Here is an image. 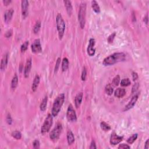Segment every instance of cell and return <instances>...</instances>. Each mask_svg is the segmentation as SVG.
I'll use <instances>...</instances> for the list:
<instances>
[{
  "instance_id": "obj_20",
  "label": "cell",
  "mask_w": 149,
  "mask_h": 149,
  "mask_svg": "<svg viewBox=\"0 0 149 149\" xmlns=\"http://www.w3.org/2000/svg\"><path fill=\"white\" fill-rule=\"evenodd\" d=\"M67 141L69 145H72L75 142V137L72 132L69 131L67 132Z\"/></svg>"
},
{
  "instance_id": "obj_6",
  "label": "cell",
  "mask_w": 149,
  "mask_h": 149,
  "mask_svg": "<svg viewBox=\"0 0 149 149\" xmlns=\"http://www.w3.org/2000/svg\"><path fill=\"white\" fill-rule=\"evenodd\" d=\"M62 131V126L60 123H58L50 134V137L53 142H57Z\"/></svg>"
},
{
  "instance_id": "obj_36",
  "label": "cell",
  "mask_w": 149,
  "mask_h": 149,
  "mask_svg": "<svg viewBox=\"0 0 149 149\" xmlns=\"http://www.w3.org/2000/svg\"><path fill=\"white\" fill-rule=\"evenodd\" d=\"M115 36V33H114L113 34H112L108 37V41L110 43H111V42H113V40L114 39V37Z\"/></svg>"
},
{
  "instance_id": "obj_13",
  "label": "cell",
  "mask_w": 149,
  "mask_h": 149,
  "mask_svg": "<svg viewBox=\"0 0 149 149\" xmlns=\"http://www.w3.org/2000/svg\"><path fill=\"white\" fill-rule=\"evenodd\" d=\"M31 68H32V59H28L26 63V65L25 67L24 70V75L25 78H28L29 73L30 72Z\"/></svg>"
},
{
  "instance_id": "obj_37",
  "label": "cell",
  "mask_w": 149,
  "mask_h": 149,
  "mask_svg": "<svg viewBox=\"0 0 149 149\" xmlns=\"http://www.w3.org/2000/svg\"><path fill=\"white\" fill-rule=\"evenodd\" d=\"M139 87V83H135L134 85H133V87H132V93H135L137 91V90L138 89Z\"/></svg>"
},
{
  "instance_id": "obj_44",
  "label": "cell",
  "mask_w": 149,
  "mask_h": 149,
  "mask_svg": "<svg viewBox=\"0 0 149 149\" xmlns=\"http://www.w3.org/2000/svg\"><path fill=\"white\" fill-rule=\"evenodd\" d=\"M148 15L147 14L146 15V16H144V19H143V21H144V22H145V24H146V25H147L148 24Z\"/></svg>"
},
{
  "instance_id": "obj_38",
  "label": "cell",
  "mask_w": 149,
  "mask_h": 149,
  "mask_svg": "<svg viewBox=\"0 0 149 149\" xmlns=\"http://www.w3.org/2000/svg\"><path fill=\"white\" fill-rule=\"evenodd\" d=\"M7 123H8L9 125H11L12 123V118L11 117V115L9 114H8L7 115Z\"/></svg>"
},
{
  "instance_id": "obj_1",
  "label": "cell",
  "mask_w": 149,
  "mask_h": 149,
  "mask_svg": "<svg viewBox=\"0 0 149 149\" xmlns=\"http://www.w3.org/2000/svg\"><path fill=\"white\" fill-rule=\"evenodd\" d=\"M126 55L123 53H115L106 57L102 62V64L105 66H110L115 64L119 62L124 61Z\"/></svg>"
},
{
  "instance_id": "obj_26",
  "label": "cell",
  "mask_w": 149,
  "mask_h": 149,
  "mask_svg": "<svg viewBox=\"0 0 149 149\" xmlns=\"http://www.w3.org/2000/svg\"><path fill=\"white\" fill-rule=\"evenodd\" d=\"M100 126H101V128L102 129V130H103L104 131H108L111 129V126L107 123L105 122H101V123H100Z\"/></svg>"
},
{
  "instance_id": "obj_22",
  "label": "cell",
  "mask_w": 149,
  "mask_h": 149,
  "mask_svg": "<svg viewBox=\"0 0 149 149\" xmlns=\"http://www.w3.org/2000/svg\"><path fill=\"white\" fill-rule=\"evenodd\" d=\"M92 7L93 11L97 13H99L100 12V8L98 5V4L96 1H92Z\"/></svg>"
},
{
  "instance_id": "obj_42",
  "label": "cell",
  "mask_w": 149,
  "mask_h": 149,
  "mask_svg": "<svg viewBox=\"0 0 149 149\" xmlns=\"http://www.w3.org/2000/svg\"><path fill=\"white\" fill-rule=\"evenodd\" d=\"M132 77H133V80L135 81L137 80V78H138V75H137V73L136 72H133Z\"/></svg>"
},
{
  "instance_id": "obj_14",
  "label": "cell",
  "mask_w": 149,
  "mask_h": 149,
  "mask_svg": "<svg viewBox=\"0 0 149 149\" xmlns=\"http://www.w3.org/2000/svg\"><path fill=\"white\" fill-rule=\"evenodd\" d=\"M13 13H14V10L12 8L8 9L5 12L4 14V20L7 24L9 23L11 20Z\"/></svg>"
},
{
  "instance_id": "obj_10",
  "label": "cell",
  "mask_w": 149,
  "mask_h": 149,
  "mask_svg": "<svg viewBox=\"0 0 149 149\" xmlns=\"http://www.w3.org/2000/svg\"><path fill=\"white\" fill-rule=\"evenodd\" d=\"M138 97H139V93L135 94V95L131 98V100H130V101L129 102V103L125 106V107L124 108V111H128V110H129L134 107L137 101Z\"/></svg>"
},
{
  "instance_id": "obj_29",
  "label": "cell",
  "mask_w": 149,
  "mask_h": 149,
  "mask_svg": "<svg viewBox=\"0 0 149 149\" xmlns=\"http://www.w3.org/2000/svg\"><path fill=\"white\" fill-rule=\"evenodd\" d=\"M137 138V134H134L132 136L129 137L127 140V142L129 143V144H132V143H134L135 140H136Z\"/></svg>"
},
{
  "instance_id": "obj_30",
  "label": "cell",
  "mask_w": 149,
  "mask_h": 149,
  "mask_svg": "<svg viewBox=\"0 0 149 149\" xmlns=\"http://www.w3.org/2000/svg\"><path fill=\"white\" fill-rule=\"evenodd\" d=\"M12 137H14V138L19 140V139H20L21 137H22V134H21V133L19 131H16L13 132L12 133Z\"/></svg>"
},
{
  "instance_id": "obj_12",
  "label": "cell",
  "mask_w": 149,
  "mask_h": 149,
  "mask_svg": "<svg viewBox=\"0 0 149 149\" xmlns=\"http://www.w3.org/2000/svg\"><path fill=\"white\" fill-rule=\"evenodd\" d=\"M28 8L29 2L26 0L22 1V13L24 18H26L28 15Z\"/></svg>"
},
{
  "instance_id": "obj_24",
  "label": "cell",
  "mask_w": 149,
  "mask_h": 149,
  "mask_svg": "<svg viewBox=\"0 0 149 149\" xmlns=\"http://www.w3.org/2000/svg\"><path fill=\"white\" fill-rule=\"evenodd\" d=\"M69 67V61L67 58H64L62 62V70L65 72L68 69Z\"/></svg>"
},
{
  "instance_id": "obj_18",
  "label": "cell",
  "mask_w": 149,
  "mask_h": 149,
  "mask_svg": "<svg viewBox=\"0 0 149 149\" xmlns=\"http://www.w3.org/2000/svg\"><path fill=\"white\" fill-rule=\"evenodd\" d=\"M40 79L39 76L37 75H36L35 78H34L33 82V84H32V89L33 92H36V90L37 89V88L40 83Z\"/></svg>"
},
{
  "instance_id": "obj_9",
  "label": "cell",
  "mask_w": 149,
  "mask_h": 149,
  "mask_svg": "<svg viewBox=\"0 0 149 149\" xmlns=\"http://www.w3.org/2000/svg\"><path fill=\"white\" fill-rule=\"evenodd\" d=\"M94 45H95V40L93 38H90L89 40V44L88 49H87L88 55L90 57H92L95 54L96 50L94 48Z\"/></svg>"
},
{
  "instance_id": "obj_17",
  "label": "cell",
  "mask_w": 149,
  "mask_h": 149,
  "mask_svg": "<svg viewBox=\"0 0 149 149\" xmlns=\"http://www.w3.org/2000/svg\"><path fill=\"white\" fill-rule=\"evenodd\" d=\"M63 3L65 4V7L67 9L68 14L69 15V16H71L72 13L73 11V8L72 5L71 1H64Z\"/></svg>"
},
{
  "instance_id": "obj_25",
  "label": "cell",
  "mask_w": 149,
  "mask_h": 149,
  "mask_svg": "<svg viewBox=\"0 0 149 149\" xmlns=\"http://www.w3.org/2000/svg\"><path fill=\"white\" fill-rule=\"evenodd\" d=\"M105 92L109 96L112 95V94L113 93V92H114V89H113V87L112 86V85L111 84H108L105 86Z\"/></svg>"
},
{
  "instance_id": "obj_7",
  "label": "cell",
  "mask_w": 149,
  "mask_h": 149,
  "mask_svg": "<svg viewBox=\"0 0 149 149\" xmlns=\"http://www.w3.org/2000/svg\"><path fill=\"white\" fill-rule=\"evenodd\" d=\"M67 118L69 122H75L77 120V115L73 106L70 104L67 110Z\"/></svg>"
},
{
  "instance_id": "obj_39",
  "label": "cell",
  "mask_w": 149,
  "mask_h": 149,
  "mask_svg": "<svg viewBox=\"0 0 149 149\" xmlns=\"http://www.w3.org/2000/svg\"><path fill=\"white\" fill-rule=\"evenodd\" d=\"M12 35V30H9L8 31H7L6 32V33H5V36L7 38H9L11 37V36Z\"/></svg>"
},
{
  "instance_id": "obj_32",
  "label": "cell",
  "mask_w": 149,
  "mask_h": 149,
  "mask_svg": "<svg viewBox=\"0 0 149 149\" xmlns=\"http://www.w3.org/2000/svg\"><path fill=\"white\" fill-rule=\"evenodd\" d=\"M120 82V76L119 75H117L115 78H114L113 83L114 86H118Z\"/></svg>"
},
{
  "instance_id": "obj_8",
  "label": "cell",
  "mask_w": 149,
  "mask_h": 149,
  "mask_svg": "<svg viewBox=\"0 0 149 149\" xmlns=\"http://www.w3.org/2000/svg\"><path fill=\"white\" fill-rule=\"evenodd\" d=\"M32 51L33 53L38 54L42 51V47L40 39H36L31 46Z\"/></svg>"
},
{
  "instance_id": "obj_11",
  "label": "cell",
  "mask_w": 149,
  "mask_h": 149,
  "mask_svg": "<svg viewBox=\"0 0 149 149\" xmlns=\"http://www.w3.org/2000/svg\"><path fill=\"white\" fill-rule=\"evenodd\" d=\"M123 137L117 135L115 132H113L110 137V143L113 145L118 144L122 140Z\"/></svg>"
},
{
  "instance_id": "obj_4",
  "label": "cell",
  "mask_w": 149,
  "mask_h": 149,
  "mask_svg": "<svg viewBox=\"0 0 149 149\" xmlns=\"http://www.w3.org/2000/svg\"><path fill=\"white\" fill-rule=\"evenodd\" d=\"M56 22H57V30L58 32V36L59 40L62 38L63 34H64L65 29V24L63 20L62 15L58 13L56 18Z\"/></svg>"
},
{
  "instance_id": "obj_3",
  "label": "cell",
  "mask_w": 149,
  "mask_h": 149,
  "mask_svg": "<svg viewBox=\"0 0 149 149\" xmlns=\"http://www.w3.org/2000/svg\"><path fill=\"white\" fill-rule=\"evenodd\" d=\"M86 3L83 2L80 4L78 13V20L81 29H83L86 24Z\"/></svg>"
},
{
  "instance_id": "obj_28",
  "label": "cell",
  "mask_w": 149,
  "mask_h": 149,
  "mask_svg": "<svg viewBox=\"0 0 149 149\" xmlns=\"http://www.w3.org/2000/svg\"><path fill=\"white\" fill-rule=\"evenodd\" d=\"M131 84V80H129V79H123L121 80V85L122 86H128Z\"/></svg>"
},
{
  "instance_id": "obj_33",
  "label": "cell",
  "mask_w": 149,
  "mask_h": 149,
  "mask_svg": "<svg viewBox=\"0 0 149 149\" xmlns=\"http://www.w3.org/2000/svg\"><path fill=\"white\" fill-rule=\"evenodd\" d=\"M86 76H87V70L86 67H83V71L82 72V75H81V78H82V80L83 81H84L86 79Z\"/></svg>"
},
{
  "instance_id": "obj_15",
  "label": "cell",
  "mask_w": 149,
  "mask_h": 149,
  "mask_svg": "<svg viewBox=\"0 0 149 149\" xmlns=\"http://www.w3.org/2000/svg\"><path fill=\"white\" fill-rule=\"evenodd\" d=\"M8 54L7 53L3 56V58H2L1 61L0 68H1V70L2 71H4L6 69L8 64Z\"/></svg>"
},
{
  "instance_id": "obj_2",
  "label": "cell",
  "mask_w": 149,
  "mask_h": 149,
  "mask_svg": "<svg viewBox=\"0 0 149 149\" xmlns=\"http://www.w3.org/2000/svg\"><path fill=\"white\" fill-rule=\"evenodd\" d=\"M65 101V95L64 94H61L56 98L54 102L53 108H52L51 114L53 117H56L59 113L61 109L63 102Z\"/></svg>"
},
{
  "instance_id": "obj_45",
  "label": "cell",
  "mask_w": 149,
  "mask_h": 149,
  "mask_svg": "<svg viewBox=\"0 0 149 149\" xmlns=\"http://www.w3.org/2000/svg\"><path fill=\"white\" fill-rule=\"evenodd\" d=\"M148 142H149V139H147V140H146V143H145V145H144V148H149Z\"/></svg>"
},
{
  "instance_id": "obj_5",
  "label": "cell",
  "mask_w": 149,
  "mask_h": 149,
  "mask_svg": "<svg viewBox=\"0 0 149 149\" xmlns=\"http://www.w3.org/2000/svg\"><path fill=\"white\" fill-rule=\"evenodd\" d=\"M53 116L52 115V114H49L47 115V117H46L41 129V133L42 134H45L50 130L53 122Z\"/></svg>"
},
{
  "instance_id": "obj_41",
  "label": "cell",
  "mask_w": 149,
  "mask_h": 149,
  "mask_svg": "<svg viewBox=\"0 0 149 149\" xmlns=\"http://www.w3.org/2000/svg\"><path fill=\"white\" fill-rule=\"evenodd\" d=\"M131 147L128 146L127 144H120L119 147H118V148H130Z\"/></svg>"
},
{
  "instance_id": "obj_31",
  "label": "cell",
  "mask_w": 149,
  "mask_h": 149,
  "mask_svg": "<svg viewBox=\"0 0 149 149\" xmlns=\"http://www.w3.org/2000/svg\"><path fill=\"white\" fill-rule=\"evenodd\" d=\"M28 46H29V41H26L22 46H21V47H20L21 51L22 52L26 51L28 48Z\"/></svg>"
},
{
  "instance_id": "obj_23",
  "label": "cell",
  "mask_w": 149,
  "mask_h": 149,
  "mask_svg": "<svg viewBox=\"0 0 149 149\" xmlns=\"http://www.w3.org/2000/svg\"><path fill=\"white\" fill-rule=\"evenodd\" d=\"M18 77L17 76L16 74L15 75V76H13V78L11 82V89L12 90H15L16 88L18 86Z\"/></svg>"
},
{
  "instance_id": "obj_19",
  "label": "cell",
  "mask_w": 149,
  "mask_h": 149,
  "mask_svg": "<svg viewBox=\"0 0 149 149\" xmlns=\"http://www.w3.org/2000/svg\"><path fill=\"white\" fill-rule=\"evenodd\" d=\"M126 91L124 89L118 88L114 92V96L118 98H122L125 95Z\"/></svg>"
},
{
  "instance_id": "obj_16",
  "label": "cell",
  "mask_w": 149,
  "mask_h": 149,
  "mask_svg": "<svg viewBox=\"0 0 149 149\" xmlns=\"http://www.w3.org/2000/svg\"><path fill=\"white\" fill-rule=\"evenodd\" d=\"M83 93L80 92L77 94L76 96L75 97V106L77 108H78L80 106V104L82 103V99H83Z\"/></svg>"
},
{
  "instance_id": "obj_35",
  "label": "cell",
  "mask_w": 149,
  "mask_h": 149,
  "mask_svg": "<svg viewBox=\"0 0 149 149\" xmlns=\"http://www.w3.org/2000/svg\"><path fill=\"white\" fill-rule=\"evenodd\" d=\"M33 146L34 148H40V142L38 140H35L33 143Z\"/></svg>"
},
{
  "instance_id": "obj_43",
  "label": "cell",
  "mask_w": 149,
  "mask_h": 149,
  "mask_svg": "<svg viewBox=\"0 0 149 149\" xmlns=\"http://www.w3.org/2000/svg\"><path fill=\"white\" fill-rule=\"evenodd\" d=\"M3 2L4 4V5H5V6H7V5H8L9 4L12 2V1H11V0H4Z\"/></svg>"
},
{
  "instance_id": "obj_34",
  "label": "cell",
  "mask_w": 149,
  "mask_h": 149,
  "mask_svg": "<svg viewBox=\"0 0 149 149\" xmlns=\"http://www.w3.org/2000/svg\"><path fill=\"white\" fill-rule=\"evenodd\" d=\"M61 58H58L57 60V62H56V63H55V69H54V72H55V73H57L58 70L60 63H61Z\"/></svg>"
},
{
  "instance_id": "obj_40",
  "label": "cell",
  "mask_w": 149,
  "mask_h": 149,
  "mask_svg": "<svg viewBox=\"0 0 149 149\" xmlns=\"http://www.w3.org/2000/svg\"><path fill=\"white\" fill-rule=\"evenodd\" d=\"M90 149H96L97 148V147H96V143H95V141L94 140H92V142H91V144H90V146L89 147Z\"/></svg>"
},
{
  "instance_id": "obj_27",
  "label": "cell",
  "mask_w": 149,
  "mask_h": 149,
  "mask_svg": "<svg viewBox=\"0 0 149 149\" xmlns=\"http://www.w3.org/2000/svg\"><path fill=\"white\" fill-rule=\"evenodd\" d=\"M40 28H41V22H40V21H37V22H36V25H34L33 28V32L34 33H38V32L40 31Z\"/></svg>"
},
{
  "instance_id": "obj_21",
  "label": "cell",
  "mask_w": 149,
  "mask_h": 149,
  "mask_svg": "<svg viewBox=\"0 0 149 149\" xmlns=\"http://www.w3.org/2000/svg\"><path fill=\"white\" fill-rule=\"evenodd\" d=\"M47 102H48V97L47 96H46L45 97L43 98V100H42L41 104H40V110H41V111H44L46 110L47 105Z\"/></svg>"
}]
</instances>
